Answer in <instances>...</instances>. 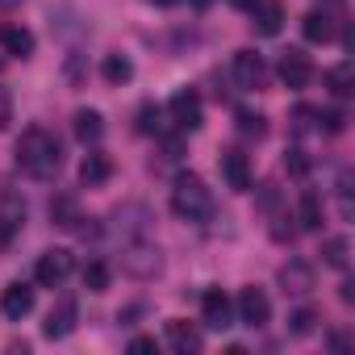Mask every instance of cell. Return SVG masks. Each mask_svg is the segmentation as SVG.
<instances>
[{
    "label": "cell",
    "mask_w": 355,
    "mask_h": 355,
    "mask_svg": "<svg viewBox=\"0 0 355 355\" xmlns=\"http://www.w3.org/2000/svg\"><path fill=\"white\" fill-rule=\"evenodd\" d=\"M17 167L34 180H51V175L63 167V146L51 130L42 125H30L21 138H17Z\"/></svg>",
    "instance_id": "cell-1"
},
{
    "label": "cell",
    "mask_w": 355,
    "mask_h": 355,
    "mask_svg": "<svg viewBox=\"0 0 355 355\" xmlns=\"http://www.w3.org/2000/svg\"><path fill=\"white\" fill-rule=\"evenodd\" d=\"M171 214L180 222H193V226L214 218V193L205 189V180L197 171L175 175V184H171Z\"/></svg>",
    "instance_id": "cell-2"
},
{
    "label": "cell",
    "mask_w": 355,
    "mask_h": 355,
    "mask_svg": "<svg viewBox=\"0 0 355 355\" xmlns=\"http://www.w3.org/2000/svg\"><path fill=\"white\" fill-rule=\"evenodd\" d=\"M71 268H76V255H71L67 247H55V251H42V259H38L34 276H38V284H42V288H59V284L71 276Z\"/></svg>",
    "instance_id": "cell-3"
},
{
    "label": "cell",
    "mask_w": 355,
    "mask_h": 355,
    "mask_svg": "<svg viewBox=\"0 0 355 355\" xmlns=\"http://www.w3.org/2000/svg\"><path fill=\"white\" fill-rule=\"evenodd\" d=\"M167 113H171V121H175V130H180V134H193V130H201V121H205L201 96H197L193 88H189V92H175L171 105H167Z\"/></svg>",
    "instance_id": "cell-4"
},
{
    "label": "cell",
    "mask_w": 355,
    "mask_h": 355,
    "mask_svg": "<svg viewBox=\"0 0 355 355\" xmlns=\"http://www.w3.org/2000/svg\"><path fill=\"white\" fill-rule=\"evenodd\" d=\"M268 318H272V301H268V293L255 288V284L243 288V293H239V318H234V322L259 330V326H268Z\"/></svg>",
    "instance_id": "cell-5"
},
{
    "label": "cell",
    "mask_w": 355,
    "mask_h": 355,
    "mask_svg": "<svg viewBox=\"0 0 355 355\" xmlns=\"http://www.w3.org/2000/svg\"><path fill=\"white\" fill-rule=\"evenodd\" d=\"M234 80H239V88L259 92V88L268 84V63H263V55H255V51H239V55H234Z\"/></svg>",
    "instance_id": "cell-6"
},
{
    "label": "cell",
    "mask_w": 355,
    "mask_h": 355,
    "mask_svg": "<svg viewBox=\"0 0 355 355\" xmlns=\"http://www.w3.org/2000/svg\"><path fill=\"white\" fill-rule=\"evenodd\" d=\"M201 322H205L209 330H230V326H234V305H230V297H226L222 288H209V293L201 297Z\"/></svg>",
    "instance_id": "cell-7"
},
{
    "label": "cell",
    "mask_w": 355,
    "mask_h": 355,
    "mask_svg": "<svg viewBox=\"0 0 355 355\" xmlns=\"http://www.w3.org/2000/svg\"><path fill=\"white\" fill-rule=\"evenodd\" d=\"M276 71H280L284 88H305V84L313 80V63H309V55H305V51H293V46L280 55Z\"/></svg>",
    "instance_id": "cell-8"
},
{
    "label": "cell",
    "mask_w": 355,
    "mask_h": 355,
    "mask_svg": "<svg viewBox=\"0 0 355 355\" xmlns=\"http://www.w3.org/2000/svg\"><path fill=\"white\" fill-rule=\"evenodd\" d=\"M163 330H167V343H171V351H180V355H197V351L205 347L201 330H197L193 322H184V318H171Z\"/></svg>",
    "instance_id": "cell-9"
},
{
    "label": "cell",
    "mask_w": 355,
    "mask_h": 355,
    "mask_svg": "<svg viewBox=\"0 0 355 355\" xmlns=\"http://www.w3.org/2000/svg\"><path fill=\"white\" fill-rule=\"evenodd\" d=\"M222 175H226V184L234 189V193H247L251 189V159L243 155V150H222Z\"/></svg>",
    "instance_id": "cell-10"
},
{
    "label": "cell",
    "mask_w": 355,
    "mask_h": 355,
    "mask_svg": "<svg viewBox=\"0 0 355 355\" xmlns=\"http://www.w3.org/2000/svg\"><path fill=\"white\" fill-rule=\"evenodd\" d=\"M276 280H280V288H284V293L305 297V293L313 288V268H309L305 259H288V263L276 272Z\"/></svg>",
    "instance_id": "cell-11"
},
{
    "label": "cell",
    "mask_w": 355,
    "mask_h": 355,
    "mask_svg": "<svg viewBox=\"0 0 355 355\" xmlns=\"http://www.w3.org/2000/svg\"><path fill=\"white\" fill-rule=\"evenodd\" d=\"M0 309H5V318L21 322V318L34 309V288H30V284H21V280H13V284L5 288V297H0Z\"/></svg>",
    "instance_id": "cell-12"
},
{
    "label": "cell",
    "mask_w": 355,
    "mask_h": 355,
    "mask_svg": "<svg viewBox=\"0 0 355 355\" xmlns=\"http://www.w3.org/2000/svg\"><path fill=\"white\" fill-rule=\"evenodd\" d=\"M251 26L259 30V34H280V26H284V5H280V0H255V5H251Z\"/></svg>",
    "instance_id": "cell-13"
},
{
    "label": "cell",
    "mask_w": 355,
    "mask_h": 355,
    "mask_svg": "<svg viewBox=\"0 0 355 355\" xmlns=\"http://www.w3.org/2000/svg\"><path fill=\"white\" fill-rule=\"evenodd\" d=\"M76 301H59L51 313H46V322H42V334L46 338H67L71 330H76Z\"/></svg>",
    "instance_id": "cell-14"
},
{
    "label": "cell",
    "mask_w": 355,
    "mask_h": 355,
    "mask_svg": "<svg viewBox=\"0 0 355 355\" xmlns=\"http://www.w3.org/2000/svg\"><path fill=\"white\" fill-rule=\"evenodd\" d=\"M109 175H113V159H109V155H101V150H92V155L80 163V184H84V189L105 184Z\"/></svg>",
    "instance_id": "cell-15"
},
{
    "label": "cell",
    "mask_w": 355,
    "mask_h": 355,
    "mask_svg": "<svg viewBox=\"0 0 355 355\" xmlns=\"http://www.w3.org/2000/svg\"><path fill=\"white\" fill-rule=\"evenodd\" d=\"M51 222H55V226H63V230H80V222H84L80 201H76L71 193H59V197L51 201Z\"/></svg>",
    "instance_id": "cell-16"
},
{
    "label": "cell",
    "mask_w": 355,
    "mask_h": 355,
    "mask_svg": "<svg viewBox=\"0 0 355 355\" xmlns=\"http://www.w3.org/2000/svg\"><path fill=\"white\" fill-rule=\"evenodd\" d=\"M0 46L9 55H17V59H30L34 55V34L26 26H0Z\"/></svg>",
    "instance_id": "cell-17"
},
{
    "label": "cell",
    "mask_w": 355,
    "mask_h": 355,
    "mask_svg": "<svg viewBox=\"0 0 355 355\" xmlns=\"http://www.w3.org/2000/svg\"><path fill=\"white\" fill-rule=\"evenodd\" d=\"M71 130H76V138H80L84 146H92V142H101L105 121H101V113H96V109H80V113L71 117Z\"/></svg>",
    "instance_id": "cell-18"
},
{
    "label": "cell",
    "mask_w": 355,
    "mask_h": 355,
    "mask_svg": "<svg viewBox=\"0 0 355 355\" xmlns=\"http://www.w3.org/2000/svg\"><path fill=\"white\" fill-rule=\"evenodd\" d=\"M159 268H163V259H159V251H155V247H134V251L125 255V272H134V276H142V280H146V276H155Z\"/></svg>",
    "instance_id": "cell-19"
},
{
    "label": "cell",
    "mask_w": 355,
    "mask_h": 355,
    "mask_svg": "<svg viewBox=\"0 0 355 355\" xmlns=\"http://www.w3.org/2000/svg\"><path fill=\"white\" fill-rule=\"evenodd\" d=\"M297 222H301V230H322V197H318L313 189H305V193H301Z\"/></svg>",
    "instance_id": "cell-20"
},
{
    "label": "cell",
    "mask_w": 355,
    "mask_h": 355,
    "mask_svg": "<svg viewBox=\"0 0 355 355\" xmlns=\"http://www.w3.org/2000/svg\"><path fill=\"white\" fill-rule=\"evenodd\" d=\"M301 30H305V38H309V42H330V38H334V21H330V13H322V9L305 13Z\"/></svg>",
    "instance_id": "cell-21"
},
{
    "label": "cell",
    "mask_w": 355,
    "mask_h": 355,
    "mask_svg": "<svg viewBox=\"0 0 355 355\" xmlns=\"http://www.w3.org/2000/svg\"><path fill=\"white\" fill-rule=\"evenodd\" d=\"M101 76H105V84L121 88V84H130V80H134V63H130L125 55H109V59L101 63Z\"/></svg>",
    "instance_id": "cell-22"
},
{
    "label": "cell",
    "mask_w": 355,
    "mask_h": 355,
    "mask_svg": "<svg viewBox=\"0 0 355 355\" xmlns=\"http://www.w3.org/2000/svg\"><path fill=\"white\" fill-rule=\"evenodd\" d=\"M326 88H330L338 101H347V96L355 92V67H351V63H338V67H330V71H326Z\"/></svg>",
    "instance_id": "cell-23"
},
{
    "label": "cell",
    "mask_w": 355,
    "mask_h": 355,
    "mask_svg": "<svg viewBox=\"0 0 355 355\" xmlns=\"http://www.w3.org/2000/svg\"><path fill=\"white\" fill-rule=\"evenodd\" d=\"M322 263L347 272V263H351V243H347L343 234H338V239H326V243H322Z\"/></svg>",
    "instance_id": "cell-24"
},
{
    "label": "cell",
    "mask_w": 355,
    "mask_h": 355,
    "mask_svg": "<svg viewBox=\"0 0 355 355\" xmlns=\"http://www.w3.org/2000/svg\"><path fill=\"white\" fill-rule=\"evenodd\" d=\"M234 125H239L243 138H263V134H268V121H263V113H255V109H239V113H234Z\"/></svg>",
    "instance_id": "cell-25"
},
{
    "label": "cell",
    "mask_w": 355,
    "mask_h": 355,
    "mask_svg": "<svg viewBox=\"0 0 355 355\" xmlns=\"http://www.w3.org/2000/svg\"><path fill=\"white\" fill-rule=\"evenodd\" d=\"M109 280H113V272H109L105 259H92V263L84 268V288H88V293H105Z\"/></svg>",
    "instance_id": "cell-26"
},
{
    "label": "cell",
    "mask_w": 355,
    "mask_h": 355,
    "mask_svg": "<svg viewBox=\"0 0 355 355\" xmlns=\"http://www.w3.org/2000/svg\"><path fill=\"white\" fill-rule=\"evenodd\" d=\"M21 226H26V209H21V205L13 201V205H9L5 214H0V243H9V239H13V234L21 230Z\"/></svg>",
    "instance_id": "cell-27"
},
{
    "label": "cell",
    "mask_w": 355,
    "mask_h": 355,
    "mask_svg": "<svg viewBox=\"0 0 355 355\" xmlns=\"http://www.w3.org/2000/svg\"><path fill=\"white\" fill-rule=\"evenodd\" d=\"M159 105H142L138 109V134H163V121H159Z\"/></svg>",
    "instance_id": "cell-28"
},
{
    "label": "cell",
    "mask_w": 355,
    "mask_h": 355,
    "mask_svg": "<svg viewBox=\"0 0 355 355\" xmlns=\"http://www.w3.org/2000/svg\"><path fill=\"white\" fill-rule=\"evenodd\" d=\"M318 326V309H297L288 313V334H313Z\"/></svg>",
    "instance_id": "cell-29"
},
{
    "label": "cell",
    "mask_w": 355,
    "mask_h": 355,
    "mask_svg": "<svg viewBox=\"0 0 355 355\" xmlns=\"http://www.w3.org/2000/svg\"><path fill=\"white\" fill-rule=\"evenodd\" d=\"M313 117H318V125H322L326 134H343V125H347V113H343V109H326V113L318 109Z\"/></svg>",
    "instance_id": "cell-30"
},
{
    "label": "cell",
    "mask_w": 355,
    "mask_h": 355,
    "mask_svg": "<svg viewBox=\"0 0 355 355\" xmlns=\"http://www.w3.org/2000/svg\"><path fill=\"white\" fill-rule=\"evenodd\" d=\"M284 167H288V171H293V175H305V171H309V155H305V150H297V146H293V150H288V155H284Z\"/></svg>",
    "instance_id": "cell-31"
},
{
    "label": "cell",
    "mask_w": 355,
    "mask_h": 355,
    "mask_svg": "<svg viewBox=\"0 0 355 355\" xmlns=\"http://www.w3.org/2000/svg\"><path fill=\"white\" fill-rule=\"evenodd\" d=\"M9 121H13V96H9V88H0V130Z\"/></svg>",
    "instance_id": "cell-32"
},
{
    "label": "cell",
    "mask_w": 355,
    "mask_h": 355,
    "mask_svg": "<svg viewBox=\"0 0 355 355\" xmlns=\"http://www.w3.org/2000/svg\"><path fill=\"white\" fill-rule=\"evenodd\" d=\"M130 351H155V338H146V334H138V338H130Z\"/></svg>",
    "instance_id": "cell-33"
},
{
    "label": "cell",
    "mask_w": 355,
    "mask_h": 355,
    "mask_svg": "<svg viewBox=\"0 0 355 355\" xmlns=\"http://www.w3.org/2000/svg\"><path fill=\"white\" fill-rule=\"evenodd\" d=\"M338 297H343V301L351 305V301H355V284H351V280H343V293H338Z\"/></svg>",
    "instance_id": "cell-34"
},
{
    "label": "cell",
    "mask_w": 355,
    "mask_h": 355,
    "mask_svg": "<svg viewBox=\"0 0 355 355\" xmlns=\"http://www.w3.org/2000/svg\"><path fill=\"white\" fill-rule=\"evenodd\" d=\"M330 347H334V351H347V347H351V338H347V334H334V338H330Z\"/></svg>",
    "instance_id": "cell-35"
},
{
    "label": "cell",
    "mask_w": 355,
    "mask_h": 355,
    "mask_svg": "<svg viewBox=\"0 0 355 355\" xmlns=\"http://www.w3.org/2000/svg\"><path fill=\"white\" fill-rule=\"evenodd\" d=\"M230 5H234V9H251V5H255V0H230Z\"/></svg>",
    "instance_id": "cell-36"
},
{
    "label": "cell",
    "mask_w": 355,
    "mask_h": 355,
    "mask_svg": "<svg viewBox=\"0 0 355 355\" xmlns=\"http://www.w3.org/2000/svg\"><path fill=\"white\" fill-rule=\"evenodd\" d=\"M150 5H163L167 9V5H180V0H150Z\"/></svg>",
    "instance_id": "cell-37"
},
{
    "label": "cell",
    "mask_w": 355,
    "mask_h": 355,
    "mask_svg": "<svg viewBox=\"0 0 355 355\" xmlns=\"http://www.w3.org/2000/svg\"><path fill=\"white\" fill-rule=\"evenodd\" d=\"M13 5H21V0H0V9H13Z\"/></svg>",
    "instance_id": "cell-38"
},
{
    "label": "cell",
    "mask_w": 355,
    "mask_h": 355,
    "mask_svg": "<svg viewBox=\"0 0 355 355\" xmlns=\"http://www.w3.org/2000/svg\"><path fill=\"white\" fill-rule=\"evenodd\" d=\"M197 5H209V0H197Z\"/></svg>",
    "instance_id": "cell-39"
},
{
    "label": "cell",
    "mask_w": 355,
    "mask_h": 355,
    "mask_svg": "<svg viewBox=\"0 0 355 355\" xmlns=\"http://www.w3.org/2000/svg\"><path fill=\"white\" fill-rule=\"evenodd\" d=\"M0 71H5V59H0Z\"/></svg>",
    "instance_id": "cell-40"
}]
</instances>
